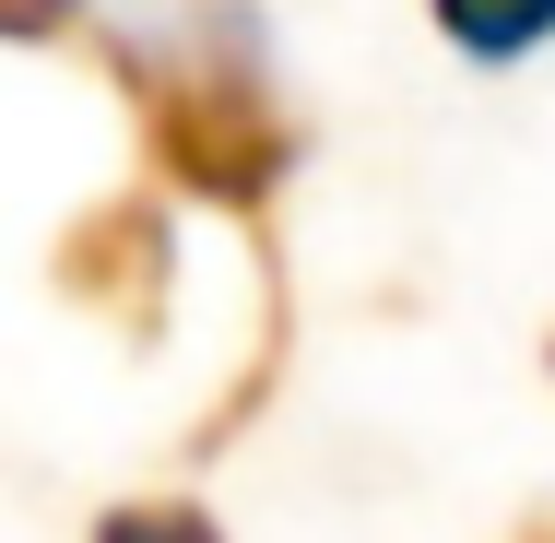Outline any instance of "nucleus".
<instances>
[{
  "instance_id": "nucleus-6",
  "label": "nucleus",
  "mask_w": 555,
  "mask_h": 543,
  "mask_svg": "<svg viewBox=\"0 0 555 543\" xmlns=\"http://www.w3.org/2000/svg\"><path fill=\"white\" fill-rule=\"evenodd\" d=\"M520 543H555V520H532V532H520Z\"/></svg>"
},
{
  "instance_id": "nucleus-1",
  "label": "nucleus",
  "mask_w": 555,
  "mask_h": 543,
  "mask_svg": "<svg viewBox=\"0 0 555 543\" xmlns=\"http://www.w3.org/2000/svg\"><path fill=\"white\" fill-rule=\"evenodd\" d=\"M118 83H130L142 154L166 190L214 214H260L296 178V118L272 107V83L236 48H118Z\"/></svg>"
},
{
  "instance_id": "nucleus-3",
  "label": "nucleus",
  "mask_w": 555,
  "mask_h": 543,
  "mask_svg": "<svg viewBox=\"0 0 555 543\" xmlns=\"http://www.w3.org/2000/svg\"><path fill=\"white\" fill-rule=\"evenodd\" d=\"M438 36L461 48V60L496 72V60H532V48L555 36V0H438Z\"/></svg>"
},
{
  "instance_id": "nucleus-2",
  "label": "nucleus",
  "mask_w": 555,
  "mask_h": 543,
  "mask_svg": "<svg viewBox=\"0 0 555 543\" xmlns=\"http://www.w3.org/2000/svg\"><path fill=\"white\" fill-rule=\"evenodd\" d=\"M48 284H60L72 308L118 320L130 342H154V331H166V284H178L166 202H95V214H72L60 248H48Z\"/></svg>"
},
{
  "instance_id": "nucleus-4",
  "label": "nucleus",
  "mask_w": 555,
  "mask_h": 543,
  "mask_svg": "<svg viewBox=\"0 0 555 543\" xmlns=\"http://www.w3.org/2000/svg\"><path fill=\"white\" fill-rule=\"evenodd\" d=\"M95 543H224V520L202 496H130V508L95 520Z\"/></svg>"
},
{
  "instance_id": "nucleus-5",
  "label": "nucleus",
  "mask_w": 555,
  "mask_h": 543,
  "mask_svg": "<svg viewBox=\"0 0 555 543\" xmlns=\"http://www.w3.org/2000/svg\"><path fill=\"white\" fill-rule=\"evenodd\" d=\"M83 0H0V36H60Z\"/></svg>"
}]
</instances>
